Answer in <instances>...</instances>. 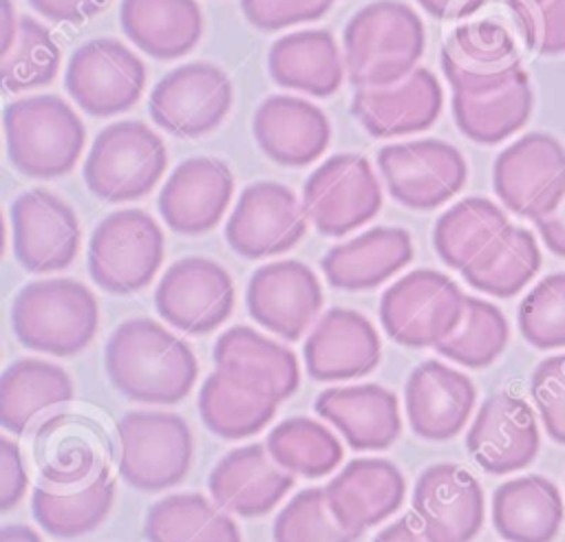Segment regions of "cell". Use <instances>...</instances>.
Listing matches in <instances>:
<instances>
[{
    "mask_svg": "<svg viewBox=\"0 0 565 542\" xmlns=\"http://www.w3.org/2000/svg\"><path fill=\"white\" fill-rule=\"evenodd\" d=\"M313 410L355 452L388 449L402 434L397 394L380 383L324 388L316 397Z\"/></svg>",
    "mask_w": 565,
    "mask_h": 542,
    "instance_id": "cell-29",
    "label": "cell"
},
{
    "mask_svg": "<svg viewBox=\"0 0 565 542\" xmlns=\"http://www.w3.org/2000/svg\"><path fill=\"white\" fill-rule=\"evenodd\" d=\"M508 7L532 53H565V0H530Z\"/></svg>",
    "mask_w": 565,
    "mask_h": 542,
    "instance_id": "cell-47",
    "label": "cell"
},
{
    "mask_svg": "<svg viewBox=\"0 0 565 542\" xmlns=\"http://www.w3.org/2000/svg\"><path fill=\"white\" fill-rule=\"evenodd\" d=\"M541 249L534 234L508 225L463 271V280L492 297H512L539 273Z\"/></svg>",
    "mask_w": 565,
    "mask_h": 542,
    "instance_id": "cell-38",
    "label": "cell"
},
{
    "mask_svg": "<svg viewBox=\"0 0 565 542\" xmlns=\"http://www.w3.org/2000/svg\"><path fill=\"white\" fill-rule=\"evenodd\" d=\"M119 476L139 491L157 494L179 485L194 458V438L183 416L163 410H132L117 421Z\"/></svg>",
    "mask_w": 565,
    "mask_h": 542,
    "instance_id": "cell-7",
    "label": "cell"
},
{
    "mask_svg": "<svg viewBox=\"0 0 565 542\" xmlns=\"http://www.w3.org/2000/svg\"><path fill=\"white\" fill-rule=\"evenodd\" d=\"M124 35L152 59H179L194 51L203 35L196 0H121Z\"/></svg>",
    "mask_w": 565,
    "mask_h": 542,
    "instance_id": "cell-32",
    "label": "cell"
},
{
    "mask_svg": "<svg viewBox=\"0 0 565 542\" xmlns=\"http://www.w3.org/2000/svg\"><path fill=\"white\" fill-rule=\"evenodd\" d=\"M0 542H42V538L29 524H4L0 529Z\"/></svg>",
    "mask_w": 565,
    "mask_h": 542,
    "instance_id": "cell-56",
    "label": "cell"
},
{
    "mask_svg": "<svg viewBox=\"0 0 565 542\" xmlns=\"http://www.w3.org/2000/svg\"><path fill=\"white\" fill-rule=\"evenodd\" d=\"M143 535L148 542H243L232 516L196 491L168 494L150 505Z\"/></svg>",
    "mask_w": 565,
    "mask_h": 542,
    "instance_id": "cell-37",
    "label": "cell"
},
{
    "mask_svg": "<svg viewBox=\"0 0 565 542\" xmlns=\"http://www.w3.org/2000/svg\"><path fill=\"white\" fill-rule=\"evenodd\" d=\"M267 71L276 86L309 97H331L340 90L347 66L329 29H302L278 37L267 53Z\"/></svg>",
    "mask_w": 565,
    "mask_h": 542,
    "instance_id": "cell-31",
    "label": "cell"
},
{
    "mask_svg": "<svg viewBox=\"0 0 565 542\" xmlns=\"http://www.w3.org/2000/svg\"><path fill=\"white\" fill-rule=\"evenodd\" d=\"M530 392L550 438L565 445V353L539 361L530 377Z\"/></svg>",
    "mask_w": 565,
    "mask_h": 542,
    "instance_id": "cell-48",
    "label": "cell"
},
{
    "mask_svg": "<svg viewBox=\"0 0 565 542\" xmlns=\"http://www.w3.org/2000/svg\"><path fill=\"white\" fill-rule=\"evenodd\" d=\"M31 9L57 24H84L99 15L110 0H26Z\"/></svg>",
    "mask_w": 565,
    "mask_h": 542,
    "instance_id": "cell-51",
    "label": "cell"
},
{
    "mask_svg": "<svg viewBox=\"0 0 565 542\" xmlns=\"http://www.w3.org/2000/svg\"><path fill=\"white\" fill-rule=\"evenodd\" d=\"M305 370L316 381H349L373 372L382 342L366 315L335 306L318 317L302 346Z\"/></svg>",
    "mask_w": 565,
    "mask_h": 542,
    "instance_id": "cell-22",
    "label": "cell"
},
{
    "mask_svg": "<svg viewBox=\"0 0 565 542\" xmlns=\"http://www.w3.org/2000/svg\"><path fill=\"white\" fill-rule=\"evenodd\" d=\"M11 328L15 339L29 350L75 357L97 335L99 304L79 280H33L11 302Z\"/></svg>",
    "mask_w": 565,
    "mask_h": 542,
    "instance_id": "cell-3",
    "label": "cell"
},
{
    "mask_svg": "<svg viewBox=\"0 0 565 542\" xmlns=\"http://www.w3.org/2000/svg\"><path fill=\"white\" fill-rule=\"evenodd\" d=\"M545 247L556 253L558 258H565V198L563 203L547 216L534 220Z\"/></svg>",
    "mask_w": 565,
    "mask_h": 542,
    "instance_id": "cell-53",
    "label": "cell"
},
{
    "mask_svg": "<svg viewBox=\"0 0 565 542\" xmlns=\"http://www.w3.org/2000/svg\"><path fill=\"white\" fill-rule=\"evenodd\" d=\"M265 447L285 471L300 478L329 476L344 456L340 438L311 416L282 419L269 430Z\"/></svg>",
    "mask_w": 565,
    "mask_h": 542,
    "instance_id": "cell-42",
    "label": "cell"
},
{
    "mask_svg": "<svg viewBox=\"0 0 565 542\" xmlns=\"http://www.w3.org/2000/svg\"><path fill=\"white\" fill-rule=\"evenodd\" d=\"M0 26H2V51L9 48V44L15 37V29H18V11L13 9L11 0H0Z\"/></svg>",
    "mask_w": 565,
    "mask_h": 542,
    "instance_id": "cell-55",
    "label": "cell"
},
{
    "mask_svg": "<svg viewBox=\"0 0 565 542\" xmlns=\"http://www.w3.org/2000/svg\"><path fill=\"white\" fill-rule=\"evenodd\" d=\"M508 225L505 212L490 198H461L433 227L435 253L446 267L463 271Z\"/></svg>",
    "mask_w": 565,
    "mask_h": 542,
    "instance_id": "cell-40",
    "label": "cell"
},
{
    "mask_svg": "<svg viewBox=\"0 0 565 542\" xmlns=\"http://www.w3.org/2000/svg\"><path fill=\"white\" fill-rule=\"evenodd\" d=\"M104 370L121 397L146 405H174L192 392L199 361L188 342L159 322L130 317L108 335Z\"/></svg>",
    "mask_w": 565,
    "mask_h": 542,
    "instance_id": "cell-1",
    "label": "cell"
},
{
    "mask_svg": "<svg viewBox=\"0 0 565 542\" xmlns=\"http://www.w3.org/2000/svg\"><path fill=\"white\" fill-rule=\"evenodd\" d=\"M439 62L452 93L466 95L490 93L523 71L514 37L497 20L459 24L446 37Z\"/></svg>",
    "mask_w": 565,
    "mask_h": 542,
    "instance_id": "cell-19",
    "label": "cell"
},
{
    "mask_svg": "<svg viewBox=\"0 0 565 542\" xmlns=\"http://www.w3.org/2000/svg\"><path fill=\"white\" fill-rule=\"evenodd\" d=\"M166 240L159 223L143 209L124 207L106 214L88 240V273L110 295L146 289L163 264Z\"/></svg>",
    "mask_w": 565,
    "mask_h": 542,
    "instance_id": "cell-6",
    "label": "cell"
},
{
    "mask_svg": "<svg viewBox=\"0 0 565 542\" xmlns=\"http://www.w3.org/2000/svg\"><path fill=\"white\" fill-rule=\"evenodd\" d=\"M11 247L29 273L64 271L77 258L82 227L75 209L57 194L35 187L22 192L9 209Z\"/></svg>",
    "mask_w": 565,
    "mask_h": 542,
    "instance_id": "cell-16",
    "label": "cell"
},
{
    "mask_svg": "<svg viewBox=\"0 0 565 542\" xmlns=\"http://www.w3.org/2000/svg\"><path fill=\"white\" fill-rule=\"evenodd\" d=\"M411 505L435 542H470L483 527V489L457 463L426 467L415 480Z\"/></svg>",
    "mask_w": 565,
    "mask_h": 542,
    "instance_id": "cell-20",
    "label": "cell"
},
{
    "mask_svg": "<svg viewBox=\"0 0 565 542\" xmlns=\"http://www.w3.org/2000/svg\"><path fill=\"white\" fill-rule=\"evenodd\" d=\"M477 403L472 379L437 359L415 366L404 386L406 421L415 436L444 443L468 423Z\"/></svg>",
    "mask_w": 565,
    "mask_h": 542,
    "instance_id": "cell-23",
    "label": "cell"
},
{
    "mask_svg": "<svg viewBox=\"0 0 565 542\" xmlns=\"http://www.w3.org/2000/svg\"><path fill=\"white\" fill-rule=\"evenodd\" d=\"M29 489V476L20 445L9 436L0 438V513L20 505Z\"/></svg>",
    "mask_w": 565,
    "mask_h": 542,
    "instance_id": "cell-50",
    "label": "cell"
},
{
    "mask_svg": "<svg viewBox=\"0 0 565 542\" xmlns=\"http://www.w3.org/2000/svg\"><path fill=\"white\" fill-rule=\"evenodd\" d=\"M199 416L203 425L225 441L256 436L276 416V401L236 386L227 375L214 370L199 388Z\"/></svg>",
    "mask_w": 565,
    "mask_h": 542,
    "instance_id": "cell-41",
    "label": "cell"
},
{
    "mask_svg": "<svg viewBox=\"0 0 565 542\" xmlns=\"http://www.w3.org/2000/svg\"><path fill=\"white\" fill-rule=\"evenodd\" d=\"M333 0H241L243 18L263 33L320 20Z\"/></svg>",
    "mask_w": 565,
    "mask_h": 542,
    "instance_id": "cell-49",
    "label": "cell"
},
{
    "mask_svg": "<svg viewBox=\"0 0 565 542\" xmlns=\"http://www.w3.org/2000/svg\"><path fill=\"white\" fill-rule=\"evenodd\" d=\"M234 196V174L216 156H190L181 161L159 192L163 223L181 236L212 231L225 216Z\"/></svg>",
    "mask_w": 565,
    "mask_h": 542,
    "instance_id": "cell-21",
    "label": "cell"
},
{
    "mask_svg": "<svg viewBox=\"0 0 565 542\" xmlns=\"http://www.w3.org/2000/svg\"><path fill=\"white\" fill-rule=\"evenodd\" d=\"M168 167L163 139L143 121L124 119L93 139L84 161V183L106 203H130L150 194Z\"/></svg>",
    "mask_w": 565,
    "mask_h": 542,
    "instance_id": "cell-5",
    "label": "cell"
},
{
    "mask_svg": "<svg viewBox=\"0 0 565 542\" xmlns=\"http://www.w3.org/2000/svg\"><path fill=\"white\" fill-rule=\"evenodd\" d=\"M492 187L505 209L539 220L565 198V148L547 132H527L494 159Z\"/></svg>",
    "mask_w": 565,
    "mask_h": 542,
    "instance_id": "cell-13",
    "label": "cell"
},
{
    "mask_svg": "<svg viewBox=\"0 0 565 542\" xmlns=\"http://www.w3.org/2000/svg\"><path fill=\"white\" fill-rule=\"evenodd\" d=\"M62 64V48L51 29L33 15H20L15 37L2 51V86L7 93H26L49 86Z\"/></svg>",
    "mask_w": 565,
    "mask_h": 542,
    "instance_id": "cell-44",
    "label": "cell"
},
{
    "mask_svg": "<svg viewBox=\"0 0 565 542\" xmlns=\"http://www.w3.org/2000/svg\"><path fill=\"white\" fill-rule=\"evenodd\" d=\"M71 99L90 117L106 119L130 110L146 90V64L115 37L79 44L64 73Z\"/></svg>",
    "mask_w": 565,
    "mask_h": 542,
    "instance_id": "cell-12",
    "label": "cell"
},
{
    "mask_svg": "<svg viewBox=\"0 0 565 542\" xmlns=\"http://www.w3.org/2000/svg\"><path fill=\"white\" fill-rule=\"evenodd\" d=\"M424 48V22L402 0H375L360 7L342 31L347 77L355 88L402 82L419 66Z\"/></svg>",
    "mask_w": 565,
    "mask_h": 542,
    "instance_id": "cell-2",
    "label": "cell"
},
{
    "mask_svg": "<svg viewBox=\"0 0 565 542\" xmlns=\"http://www.w3.org/2000/svg\"><path fill=\"white\" fill-rule=\"evenodd\" d=\"M300 200L318 234L340 238L371 223L382 209L384 194L364 154L338 152L307 176Z\"/></svg>",
    "mask_w": 565,
    "mask_h": 542,
    "instance_id": "cell-9",
    "label": "cell"
},
{
    "mask_svg": "<svg viewBox=\"0 0 565 542\" xmlns=\"http://www.w3.org/2000/svg\"><path fill=\"white\" fill-rule=\"evenodd\" d=\"M466 295L437 269H413L380 297V322L391 342L406 348H435L455 333Z\"/></svg>",
    "mask_w": 565,
    "mask_h": 542,
    "instance_id": "cell-8",
    "label": "cell"
},
{
    "mask_svg": "<svg viewBox=\"0 0 565 542\" xmlns=\"http://www.w3.org/2000/svg\"><path fill=\"white\" fill-rule=\"evenodd\" d=\"M441 110V84L426 66H417L393 86L355 88L351 99V115L375 139L424 132L435 126Z\"/></svg>",
    "mask_w": 565,
    "mask_h": 542,
    "instance_id": "cell-24",
    "label": "cell"
},
{
    "mask_svg": "<svg viewBox=\"0 0 565 542\" xmlns=\"http://www.w3.org/2000/svg\"><path fill=\"white\" fill-rule=\"evenodd\" d=\"M274 542H355L358 535L344 531L333 518L324 487L298 491L276 516Z\"/></svg>",
    "mask_w": 565,
    "mask_h": 542,
    "instance_id": "cell-45",
    "label": "cell"
},
{
    "mask_svg": "<svg viewBox=\"0 0 565 542\" xmlns=\"http://www.w3.org/2000/svg\"><path fill=\"white\" fill-rule=\"evenodd\" d=\"M413 256V238L404 227L377 225L327 249L320 269L333 289L371 291L411 264Z\"/></svg>",
    "mask_w": 565,
    "mask_h": 542,
    "instance_id": "cell-30",
    "label": "cell"
},
{
    "mask_svg": "<svg viewBox=\"0 0 565 542\" xmlns=\"http://www.w3.org/2000/svg\"><path fill=\"white\" fill-rule=\"evenodd\" d=\"M234 104L230 75L212 62H188L166 73L148 97L150 119L177 139L214 132Z\"/></svg>",
    "mask_w": 565,
    "mask_h": 542,
    "instance_id": "cell-10",
    "label": "cell"
},
{
    "mask_svg": "<svg viewBox=\"0 0 565 542\" xmlns=\"http://www.w3.org/2000/svg\"><path fill=\"white\" fill-rule=\"evenodd\" d=\"M73 394V379L62 366L20 357L0 375V425L11 434H24L38 414L68 403Z\"/></svg>",
    "mask_w": 565,
    "mask_h": 542,
    "instance_id": "cell-35",
    "label": "cell"
},
{
    "mask_svg": "<svg viewBox=\"0 0 565 542\" xmlns=\"http://www.w3.org/2000/svg\"><path fill=\"white\" fill-rule=\"evenodd\" d=\"M234 280L212 258L185 256L172 262L154 289L159 317L185 335H207L234 311Z\"/></svg>",
    "mask_w": 565,
    "mask_h": 542,
    "instance_id": "cell-14",
    "label": "cell"
},
{
    "mask_svg": "<svg viewBox=\"0 0 565 542\" xmlns=\"http://www.w3.org/2000/svg\"><path fill=\"white\" fill-rule=\"evenodd\" d=\"M466 449L490 476H505L527 467L541 449L534 410L516 394H490L468 427Z\"/></svg>",
    "mask_w": 565,
    "mask_h": 542,
    "instance_id": "cell-18",
    "label": "cell"
},
{
    "mask_svg": "<svg viewBox=\"0 0 565 542\" xmlns=\"http://www.w3.org/2000/svg\"><path fill=\"white\" fill-rule=\"evenodd\" d=\"M563 518L561 491L545 476L510 478L492 494V524L505 542H554Z\"/></svg>",
    "mask_w": 565,
    "mask_h": 542,
    "instance_id": "cell-33",
    "label": "cell"
},
{
    "mask_svg": "<svg viewBox=\"0 0 565 542\" xmlns=\"http://www.w3.org/2000/svg\"><path fill=\"white\" fill-rule=\"evenodd\" d=\"M324 494L338 524L360 538L399 511L406 478L388 458H353L324 485Z\"/></svg>",
    "mask_w": 565,
    "mask_h": 542,
    "instance_id": "cell-26",
    "label": "cell"
},
{
    "mask_svg": "<svg viewBox=\"0 0 565 542\" xmlns=\"http://www.w3.org/2000/svg\"><path fill=\"white\" fill-rule=\"evenodd\" d=\"M2 123L9 161L29 178L49 181L68 174L86 145L82 117L57 95L9 101Z\"/></svg>",
    "mask_w": 565,
    "mask_h": 542,
    "instance_id": "cell-4",
    "label": "cell"
},
{
    "mask_svg": "<svg viewBox=\"0 0 565 542\" xmlns=\"http://www.w3.org/2000/svg\"><path fill=\"white\" fill-rule=\"evenodd\" d=\"M373 542H435V540L426 533L422 520L415 513H406L395 522H391L388 527L380 529Z\"/></svg>",
    "mask_w": 565,
    "mask_h": 542,
    "instance_id": "cell-52",
    "label": "cell"
},
{
    "mask_svg": "<svg viewBox=\"0 0 565 542\" xmlns=\"http://www.w3.org/2000/svg\"><path fill=\"white\" fill-rule=\"evenodd\" d=\"M260 152L282 167L316 163L331 143V121L313 101L296 95H269L252 117Z\"/></svg>",
    "mask_w": 565,
    "mask_h": 542,
    "instance_id": "cell-27",
    "label": "cell"
},
{
    "mask_svg": "<svg viewBox=\"0 0 565 542\" xmlns=\"http://www.w3.org/2000/svg\"><path fill=\"white\" fill-rule=\"evenodd\" d=\"M388 196L406 209L430 212L457 196L468 178L463 154L441 139L388 143L377 152Z\"/></svg>",
    "mask_w": 565,
    "mask_h": 542,
    "instance_id": "cell-11",
    "label": "cell"
},
{
    "mask_svg": "<svg viewBox=\"0 0 565 542\" xmlns=\"http://www.w3.org/2000/svg\"><path fill=\"white\" fill-rule=\"evenodd\" d=\"M523 339L539 350L565 348V271L545 275L521 300L516 313Z\"/></svg>",
    "mask_w": 565,
    "mask_h": 542,
    "instance_id": "cell-46",
    "label": "cell"
},
{
    "mask_svg": "<svg viewBox=\"0 0 565 542\" xmlns=\"http://www.w3.org/2000/svg\"><path fill=\"white\" fill-rule=\"evenodd\" d=\"M214 366L236 386L276 403L289 399L300 386L296 353L243 324L216 337Z\"/></svg>",
    "mask_w": 565,
    "mask_h": 542,
    "instance_id": "cell-25",
    "label": "cell"
},
{
    "mask_svg": "<svg viewBox=\"0 0 565 542\" xmlns=\"http://www.w3.org/2000/svg\"><path fill=\"white\" fill-rule=\"evenodd\" d=\"M508 4H516V2H530V0H505Z\"/></svg>",
    "mask_w": 565,
    "mask_h": 542,
    "instance_id": "cell-57",
    "label": "cell"
},
{
    "mask_svg": "<svg viewBox=\"0 0 565 542\" xmlns=\"http://www.w3.org/2000/svg\"><path fill=\"white\" fill-rule=\"evenodd\" d=\"M450 106L452 119L466 139L479 145H497L527 123L534 108V93L527 73L521 71L490 93H452Z\"/></svg>",
    "mask_w": 565,
    "mask_h": 542,
    "instance_id": "cell-36",
    "label": "cell"
},
{
    "mask_svg": "<svg viewBox=\"0 0 565 542\" xmlns=\"http://www.w3.org/2000/svg\"><path fill=\"white\" fill-rule=\"evenodd\" d=\"M33 458L44 480L77 485L104 469V438L93 421L57 414L38 427Z\"/></svg>",
    "mask_w": 565,
    "mask_h": 542,
    "instance_id": "cell-34",
    "label": "cell"
},
{
    "mask_svg": "<svg viewBox=\"0 0 565 542\" xmlns=\"http://www.w3.org/2000/svg\"><path fill=\"white\" fill-rule=\"evenodd\" d=\"M510 326L503 311L481 297L466 295V308L452 335L435 346V350L470 370L492 366L505 350Z\"/></svg>",
    "mask_w": 565,
    "mask_h": 542,
    "instance_id": "cell-43",
    "label": "cell"
},
{
    "mask_svg": "<svg viewBox=\"0 0 565 542\" xmlns=\"http://www.w3.org/2000/svg\"><path fill=\"white\" fill-rule=\"evenodd\" d=\"M113 502L115 483L104 467L77 491L62 494L38 485L31 494V513L49 535L71 540L95 531L108 518Z\"/></svg>",
    "mask_w": 565,
    "mask_h": 542,
    "instance_id": "cell-39",
    "label": "cell"
},
{
    "mask_svg": "<svg viewBox=\"0 0 565 542\" xmlns=\"http://www.w3.org/2000/svg\"><path fill=\"white\" fill-rule=\"evenodd\" d=\"M307 227L302 200L291 187L278 181H256L241 192L225 223V242L241 258L260 260L294 249Z\"/></svg>",
    "mask_w": 565,
    "mask_h": 542,
    "instance_id": "cell-15",
    "label": "cell"
},
{
    "mask_svg": "<svg viewBox=\"0 0 565 542\" xmlns=\"http://www.w3.org/2000/svg\"><path fill=\"white\" fill-rule=\"evenodd\" d=\"M296 476L285 471L260 443H247L223 454L207 476L212 500L227 513L260 518L280 505Z\"/></svg>",
    "mask_w": 565,
    "mask_h": 542,
    "instance_id": "cell-28",
    "label": "cell"
},
{
    "mask_svg": "<svg viewBox=\"0 0 565 542\" xmlns=\"http://www.w3.org/2000/svg\"><path fill=\"white\" fill-rule=\"evenodd\" d=\"M322 302L316 271L300 260H274L258 267L245 291L249 317L287 342H298L307 333Z\"/></svg>",
    "mask_w": 565,
    "mask_h": 542,
    "instance_id": "cell-17",
    "label": "cell"
},
{
    "mask_svg": "<svg viewBox=\"0 0 565 542\" xmlns=\"http://www.w3.org/2000/svg\"><path fill=\"white\" fill-rule=\"evenodd\" d=\"M417 4L437 20H463L477 13L486 0H417Z\"/></svg>",
    "mask_w": 565,
    "mask_h": 542,
    "instance_id": "cell-54",
    "label": "cell"
}]
</instances>
